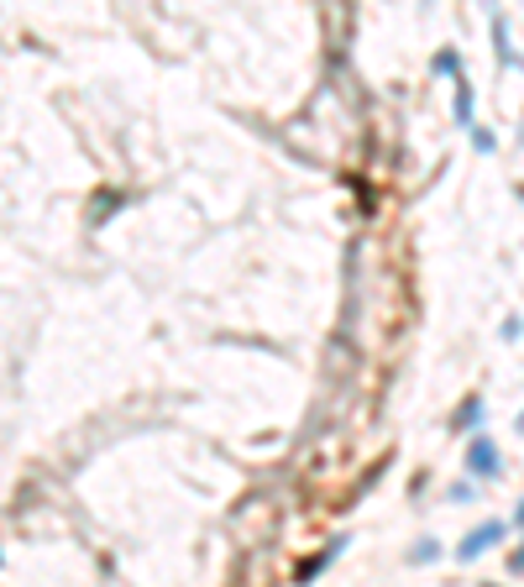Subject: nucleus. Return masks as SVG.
Masks as SVG:
<instances>
[{"label":"nucleus","instance_id":"nucleus-7","mask_svg":"<svg viewBox=\"0 0 524 587\" xmlns=\"http://www.w3.org/2000/svg\"><path fill=\"white\" fill-rule=\"evenodd\" d=\"M493 42H499V63H514V48H509V27H504V17H493Z\"/></svg>","mask_w":524,"mask_h":587},{"label":"nucleus","instance_id":"nucleus-12","mask_svg":"<svg viewBox=\"0 0 524 587\" xmlns=\"http://www.w3.org/2000/svg\"><path fill=\"white\" fill-rule=\"evenodd\" d=\"M520 436H524V415H520Z\"/></svg>","mask_w":524,"mask_h":587},{"label":"nucleus","instance_id":"nucleus-9","mask_svg":"<svg viewBox=\"0 0 524 587\" xmlns=\"http://www.w3.org/2000/svg\"><path fill=\"white\" fill-rule=\"evenodd\" d=\"M472 147H478V153H493L499 143H493V132H478V126H472Z\"/></svg>","mask_w":524,"mask_h":587},{"label":"nucleus","instance_id":"nucleus-3","mask_svg":"<svg viewBox=\"0 0 524 587\" xmlns=\"http://www.w3.org/2000/svg\"><path fill=\"white\" fill-rule=\"evenodd\" d=\"M342 551H346V535H336V541H331V546H325L321 556H310V562H304V567H300V583H310V577H321V572L331 567V562H336Z\"/></svg>","mask_w":524,"mask_h":587},{"label":"nucleus","instance_id":"nucleus-4","mask_svg":"<svg viewBox=\"0 0 524 587\" xmlns=\"http://www.w3.org/2000/svg\"><path fill=\"white\" fill-rule=\"evenodd\" d=\"M483 415H488V409H483V399H478V394H472V399H462V409H457V430H472Z\"/></svg>","mask_w":524,"mask_h":587},{"label":"nucleus","instance_id":"nucleus-5","mask_svg":"<svg viewBox=\"0 0 524 587\" xmlns=\"http://www.w3.org/2000/svg\"><path fill=\"white\" fill-rule=\"evenodd\" d=\"M457 122L472 132V84H467L462 74H457Z\"/></svg>","mask_w":524,"mask_h":587},{"label":"nucleus","instance_id":"nucleus-2","mask_svg":"<svg viewBox=\"0 0 524 587\" xmlns=\"http://www.w3.org/2000/svg\"><path fill=\"white\" fill-rule=\"evenodd\" d=\"M467 472H472V478H499V472H504V462H499V446L488 441V436H478V441L467 446Z\"/></svg>","mask_w":524,"mask_h":587},{"label":"nucleus","instance_id":"nucleus-8","mask_svg":"<svg viewBox=\"0 0 524 587\" xmlns=\"http://www.w3.org/2000/svg\"><path fill=\"white\" fill-rule=\"evenodd\" d=\"M430 69H436V74H451V80H457V74H462V59H457V53L446 48V53H436V63H430Z\"/></svg>","mask_w":524,"mask_h":587},{"label":"nucleus","instance_id":"nucleus-6","mask_svg":"<svg viewBox=\"0 0 524 587\" xmlns=\"http://www.w3.org/2000/svg\"><path fill=\"white\" fill-rule=\"evenodd\" d=\"M116 210H122V189H101L95 195V221H111Z\"/></svg>","mask_w":524,"mask_h":587},{"label":"nucleus","instance_id":"nucleus-11","mask_svg":"<svg viewBox=\"0 0 524 587\" xmlns=\"http://www.w3.org/2000/svg\"><path fill=\"white\" fill-rule=\"evenodd\" d=\"M514 520H520V525H524V499H520V514H514Z\"/></svg>","mask_w":524,"mask_h":587},{"label":"nucleus","instance_id":"nucleus-1","mask_svg":"<svg viewBox=\"0 0 524 587\" xmlns=\"http://www.w3.org/2000/svg\"><path fill=\"white\" fill-rule=\"evenodd\" d=\"M504 541V520H488V525H478V530H467V541L457 546V562H478L488 546H499Z\"/></svg>","mask_w":524,"mask_h":587},{"label":"nucleus","instance_id":"nucleus-10","mask_svg":"<svg viewBox=\"0 0 524 587\" xmlns=\"http://www.w3.org/2000/svg\"><path fill=\"white\" fill-rule=\"evenodd\" d=\"M509 572H524V546L514 551V556H509Z\"/></svg>","mask_w":524,"mask_h":587}]
</instances>
